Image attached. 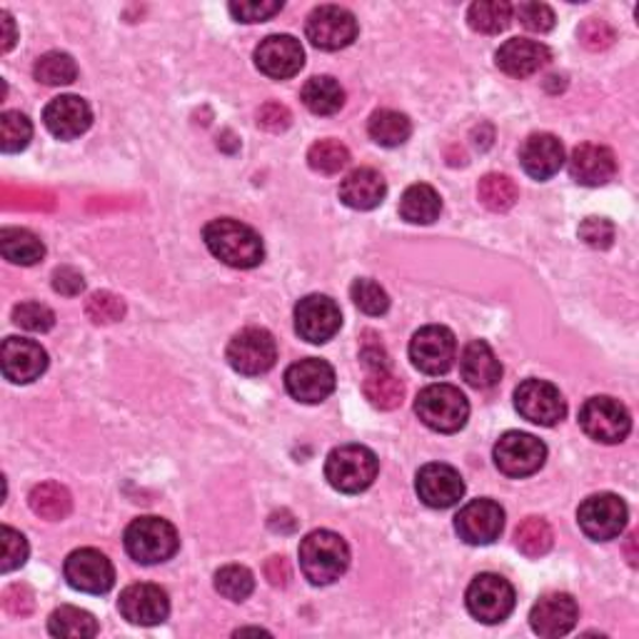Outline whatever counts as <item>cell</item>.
<instances>
[{
	"mask_svg": "<svg viewBox=\"0 0 639 639\" xmlns=\"http://www.w3.org/2000/svg\"><path fill=\"white\" fill-rule=\"evenodd\" d=\"M203 237L208 250L221 262L231 265V268L237 270L258 268L265 258V245L260 240V235L255 233L250 225L233 221V217H221V221L208 223Z\"/></svg>",
	"mask_w": 639,
	"mask_h": 639,
	"instance_id": "obj_1",
	"label": "cell"
},
{
	"mask_svg": "<svg viewBox=\"0 0 639 639\" xmlns=\"http://www.w3.org/2000/svg\"><path fill=\"white\" fill-rule=\"evenodd\" d=\"M255 66L272 80H288L305 66V51L292 35H268L255 48Z\"/></svg>",
	"mask_w": 639,
	"mask_h": 639,
	"instance_id": "obj_20",
	"label": "cell"
},
{
	"mask_svg": "<svg viewBox=\"0 0 639 639\" xmlns=\"http://www.w3.org/2000/svg\"><path fill=\"white\" fill-rule=\"evenodd\" d=\"M368 133L372 141L382 145V148H400V145L407 143L410 135H413V123H410V117L405 113L382 108V111H375L370 115Z\"/></svg>",
	"mask_w": 639,
	"mask_h": 639,
	"instance_id": "obj_31",
	"label": "cell"
},
{
	"mask_svg": "<svg viewBox=\"0 0 639 639\" xmlns=\"http://www.w3.org/2000/svg\"><path fill=\"white\" fill-rule=\"evenodd\" d=\"M378 455L365 445H343L327 455L325 478L337 492L358 495L368 490L378 478Z\"/></svg>",
	"mask_w": 639,
	"mask_h": 639,
	"instance_id": "obj_3",
	"label": "cell"
},
{
	"mask_svg": "<svg viewBox=\"0 0 639 639\" xmlns=\"http://www.w3.org/2000/svg\"><path fill=\"white\" fill-rule=\"evenodd\" d=\"M117 609L131 625L141 627H155L162 625L170 615V599L168 592L158 587V584L138 582L131 584L121 592V599H117Z\"/></svg>",
	"mask_w": 639,
	"mask_h": 639,
	"instance_id": "obj_16",
	"label": "cell"
},
{
	"mask_svg": "<svg viewBox=\"0 0 639 639\" xmlns=\"http://www.w3.org/2000/svg\"><path fill=\"white\" fill-rule=\"evenodd\" d=\"M13 323L31 333H48L56 325V315H53L51 307L41 303H21L13 310Z\"/></svg>",
	"mask_w": 639,
	"mask_h": 639,
	"instance_id": "obj_46",
	"label": "cell"
},
{
	"mask_svg": "<svg viewBox=\"0 0 639 639\" xmlns=\"http://www.w3.org/2000/svg\"><path fill=\"white\" fill-rule=\"evenodd\" d=\"M0 253L13 265H35L45 258V245L35 233L25 227H3L0 231Z\"/></svg>",
	"mask_w": 639,
	"mask_h": 639,
	"instance_id": "obj_30",
	"label": "cell"
},
{
	"mask_svg": "<svg viewBox=\"0 0 639 639\" xmlns=\"http://www.w3.org/2000/svg\"><path fill=\"white\" fill-rule=\"evenodd\" d=\"M285 388L298 403L317 405L335 392V370L317 358L300 360L288 368Z\"/></svg>",
	"mask_w": 639,
	"mask_h": 639,
	"instance_id": "obj_18",
	"label": "cell"
},
{
	"mask_svg": "<svg viewBox=\"0 0 639 639\" xmlns=\"http://www.w3.org/2000/svg\"><path fill=\"white\" fill-rule=\"evenodd\" d=\"M415 413L435 433L452 435L464 427L470 417V403L455 385H430L415 400Z\"/></svg>",
	"mask_w": 639,
	"mask_h": 639,
	"instance_id": "obj_5",
	"label": "cell"
},
{
	"mask_svg": "<svg viewBox=\"0 0 639 639\" xmlns=\"http://www.w3.org/2000/svg\"><path fill=\"white\" fill-rule=\"evenodd\" d=\"M455 529L468 545H492L505 529V509L495 500H472L455 517Z\"/></svg>",
	"mask_w": 639,
	"mask_h": 639,
	"instance_id": "obj_17",
	"label": "cell"
},
{
	"mask_svg": "<svg viewBox=\"0 0 639 639\" xmlns=\"http://www.w3.org/2000/svg\"><path fill=\"white\" fill-rule=\"evenodd\" d=\"M580 425L592 440L602 445H617L632 430V417L627 407L615 397H590L580 410Z\"/></svg>",
	"mask_w": 639,
	"mask_h": 639,
	"instance_id": "obj_7",
	"label": "cell"
},
{
	"mask_svg": "<svg viewBox=\"0 0 639 639\" xmlns=\"http://www.w3.org/2000/svg\"><path fill=\"white\" fill-rule=\"evenodd\" d=\"M86 288V280L83 276L76 268H58L56 272H53V290L60 292V295H80Z\"/></svg>",
	"mask_w": 639,
	"mask_h": 639,
	"instance_id": "obj_53",
	"label": "cell"
},
{
	"mask_svg": "<svg viewBox=\"0 0 639 639\" xmlns=\"http://www.w3.org/2000/svg\"><path fill=\"white\" fill-rule=\"evenodd\" d=\"M3 607L5 612H11L13 617H29L35 607L33 592L25 587V584H11V587L3 592Z\"/></svg>",
	"mask_w": 639,
	"mask_h": 639,
	"instance_id": "obj_51",
	"label": "cell"
},
{
	"mask_svg": "<svg viewBox=\"0 0 639 639\" xmlns=\"http://www.w3.org/2000/svg\"><path fill=\"white\" fill-rule=\"evenodd\" d=\"M580 619V607L568 592H550L535 602L529 612L532 632L540 637H562L574 629Z\"/></svg>",
	"mask_w": 639,
	"mask_h": 639,
	"instance_id": "obj_22",
	"label": "cell"
},
{
	"mask_svg": "<svg viewBox=\"0 0 639 639\" xmlns=\"http://www.w3.org/2000/svg\"><path fill=\"white\" fill-rule=\"evenodd\" d=\"M495 63L507 76L529 78L550 63V48L540 41L513 38L505 45H500V51L495 53Z\"/></svg>",
	"mask_w": 639,
	"mask_h": 639,
	"instance_id": "obj_26",
	"label": "cell"
},
{
	"mask_svg": "<svg viewBox=\"0 0 639 639\" xmlns=\"http://www.w3.org/2000/svg\"><path fill=\"white\" fill-rule=\"evenodd\" d=\"M552 542H554L552 527L547 525V519H542V517L523 519V523H519V527H517V532H515L517 550L523 552L525 557H532V560L550 552Z\"/></svg>",
	"mask_w": 639,
	"mask_h": 639,
	"instance_id": "obj_38",
	"label": "cell"
},
{
	"mask_svg": "<svg viewBox=\"0 0 639 639\" xmlns=\"http://www.w3.org/2000/svg\"><path fill=\"white\" fill-rule=\"evenodd\" d=\"M215 590L221 592L225 599L245 602L255 590V578L248 568L243 564H227V568L215 572Z\"/></svg>",
	"mask_w": 639,
	"mask_h": 639,
	"instance_id": "obj_41",
	"label": "cell"
},
{
	"mask_svg": "<svg viewBox=\"0 0 639 639\" xmlns=\"http://www.w3.org/2000/svg\"><path fill=\"white\" fill-rule=\"evenodd\" d=\"M578 523L584 535L595 542H609L627 527V505L612 492L587 497L578 509Z\"/></svg>",
	"mask_w": 639,
	"mask_h": 639,
	"instance_id": "obj_9",
	"label": "cell"
},
{
	"mask_svg": "<svg viewBox=\"0 0 639 639\" xmlns=\"http://www.w3.org/2000/svg\"><path fill=\"white\" fill-rule=\"evenodd\" d=\"M33 76L43 86H70L78 78V66L68 53L51 51L35 60Z\"/></svg>",
	"mask_w": 639,
	"mask_h": 639,
	"instance_id": "obj_39",
	"label": "cell"
},
{
	"mask_svg": "<svg viewBox=\"0 0 639 639\" xmlns=\"http://www.w3.org/2000/svg\"><path fill=\"white\" fill-rule=\"evenodd\" d=\"M282 11L280 0H245V3H231V13L237 18L240 23H262L272 18L276 13Z\"/></svg>",
	"mask_w": 639,
	"mask_h": 639,
	"instance_id": "obj_49",
	"label": "cell"
},
{
	"mask_svg": "<svg viewBox=\"0 0 639 639\" xmlns=\"http://www.w3.org/2000/svg\"><path fill=\"white\" fill-rule=\"evenodd\" d=\"M517 18L527 31L532 33H550L554 29V13L545 3H519Z\"/></svg>",
	"mask_w": 639,
	"mask_h": 639,
	"instance_id": "obj_48",
	"label": "cell"
},
{
	"mask_svg": "<svg viewBox=\"0 0 639 639\" xmlns=\"http://www.w3.org/2000/svg\"><path fill=\"white\" fill-rule=\"evenodd\" d=\"M360 360L370 372H385L390 368V362H388L390 358L380 343H370V340L365 343L360 350Z\"/></svg>",
	"mask_w": 639,
	"mask_h": 639,
	"instance_id": "obj_54",
	"label": "cell"
},
{
	"mask_svg": "<svg viewBox=\"0 0 639 639\" xmlns=\"http://www.w3.org/2000/svg\"><path fill=\"white\" fill-rule=\"evenodd\" d=\"M478 198L482 205L492 210V213H507V210L515 208L519 200V190L513 178L500 176V172H490V176L480 180Z\"/></svg>",
	"mask_w": 639,
	"mask_h": 639,
	"instance_id": "obj_36",
	"label": "cell"
},
{
	"mask_svg": "<svg viewBox=\"0 0 639 639\" xmlns=\"http://www.w3.org/2000/svg\"><path fill=\"white\" fill-rule=\"evenodd\" d=\"M415 490L419 500L433 509L455 507L464 495L462 474L442 462H430L417 472Z\"/></svg>",
	"mask_w": 639,
	"mask_h": 639,
	"instance_id": "obj_21",
	"label": "cell"
},
{
	"mask_svg": "<svg viewBox=\"0 0 639 639\" xmlns=\"http://www.w3.org/2000/svg\"><path fill=\"white\" fill-rule=\"evenodd\" d=\"M307 162L310 168L320 172V176H337V172L348 168L350 153L340 141L333 138L317 141L313 148L307 150Z\"/></svg>",
	"mask_w": 639,
	"mask_h": 639,
	"instance_id": "obj_40",
	"label": "cell"
},
{
	"mask_svg": "<svg viewBox=\"0 0 639 639\" xmlns=\"http://www.w3.org/2000/svg\"><path fill=\"white\" fill-rule=\"evenodd\" d=\"M98 629L100 627L90 612L80 609V607H70V605L56 609L48 619V632L53 637H63V639L96 637Z\"/></svg>",
	"mask_w": 639,
	"mask_h": 639,
	"instance_id": "obj_34",
	"label": "cell"
},
{
	"mask_svg": "<svg viewBox=\"0 0 639 639\" xmlns=\"http://www.w3.org/2000/svg\"><path fill=\"white\" fill-rule=\"evenodd\" d=\"M458 358V340L442 325H427L410 343V360L425 375H445Z\"/></svg>",
	"mask_w": 639,
	"mask_h": 639,
	"instance_id": "obj_11",
	"label": "cell"
},
{
	"mask_svg": "<svg viewBox=\"0 0 639 639\" xmlns=\"http://www.w3.org/2000/svg\"><path fill=\"white\" fill-rule=\"evenodd\" d=\"M519 162L529 178L550 180L564 166V145L552 133H535L519 148Z\"/></svg>",
	"mask_w": 639,
	"mask_h": 639,
	"instance_id": "obj_25",
	"label": "cell"
},
{
	"mask_svg": "<svg viewBox=\"0 0 639 639\" xmlns=\"http://www.w3.org/2000/svg\"><path fill=\"white\" fill-rule=\"evenodd\" d=\"M303 103L310 113L333 115L345 105V90L330 76H315L303 88Z\"/></svg>",
	"mask_w": 639,
	"mask_h": 639,
	"instance_id": "obj_32",
	"label": "cell"
},
{
	"mask_svg": "<svg viewBox=\"0 0 639 639\" xmlns=\"http://www.w3.org/2000/svg\"><path fill=\"white\" fill-rule=\"evenodd\" d=\"M125 550L138 564L168 562L180 550L178 529L162 517H138L125 529Z\"/></svg>",
	"mask_w": 639,
	"mask_h": 639,
	"instance_id": "obj_4",
	"label": "cell"
},
{
	"mask_svg": "<svg viewBox=\"0 0 639 639\" xmlns=\"http://www.w3.org/2000/svg\"><path fill=\"white\" fill-rule=\"evenodd\" d=\"M350 568V547L330 529H315L300 542V570L305 578L325 587L340 580Z\"/></svg>",
	"mask_w": 639,
	"mask_h": 639,
	"instance_id": "obj_2",
	"label": "cell"
},
{
	"mask_svg": "<svg viewBox=\"0 0 639 639\" xmlns=\"http://www.w3.org/2000/svg\"><path fill=\"white\" fill-rule=\"evenodd\" d=\"M290 111L285 105H280V103H265L260 108V113H258V125L265 127V131H270V133H280V131H285V127L290 125Z\"/></svg>",
	"mask_w": 639,
	"mask_h": 639,
	"instance_id": "obj_52",
	"label": "cell"
},
{
	"mask_svg": "<svg viewBox=\"0 0 639 639\" xmlns=\"http://www.w3.org/2000/svg\"><path fill=\"white\" fill-rule=\"evenodd\" d=\"M63 572H66L70 587L86 592V595H105L115 584L113 562L93 547L70 552L66 564H63Z\"/></svg>",
	"mask_w": 639,
	"mask_h": 639,
	"instance_id": "obj_14",
	"label": "cell"
},
{
	"mask_svg": "<svg viewBox=\"0 0 639 639\" xmlns=\"http://www.w3.org/2000/svg\"><path fill=\"white\" fill-rule=\"evenodd\" d=\"M580 237L590 245V248L607 250L612 240H615V225L605 221V217H587V221L580 225Z\"/></svg>",
	"mask_w": 639,
	"mask_h": 639,
	"instance_id": "obj_50",
	"label": "cell"
},
{
	"mask_svg": "<svg viewBox=\"0 0 639 639\" xmlns=\"http://www.w3.org/2000/svg\"><path fill=\"white\" fill-rule=\"evenodd\" d=\"M0 368H3L5 380L15 382V385H29L48 370V352L35 340L5 337L3 348H0Z\"/></svg>",
	"mask_w": 639,
	"mask_h": 639,
	"instance_id": "obj_19",
	"label": "cell"
},
{
	"mask_svg": "<svg viewBox=\"0 0 639 639\" xmlns=\"http://www.w3.org/2000/svg\"><path fill=\"white\" fill-rule=\"evenodd\" d=\"M43 123L56 138L72 141L93 123V111L80 96H60L45 105Z\"/></svg>",
	"mask_w": 639,
	"mask_h": 639,
	"instance_id": "obj_24",
	"label": "cell"
},
{
	"mask_svg": "<svg viewBox=\"0 0 639 639\" xmlns=\"http://www.w3.org/2000/svg\"><path fill=\"white\" fill-rule=\"evenodd\" d=\"M388 195L385 178L375 168H358L340 182V200L352 210L378 208Z\"/></svg>",
	"mask_w": 639,
	"mask_h": 639,
	"instance_id": "obj_28",
	"label": "cell"
},
{
	"mask_svg": "<svg viewBox=\"0 0 639 639\" xmlns=\"http://www.w3.org/2000/svg\"><path fill=\"white\" fill-rule=\"evenodd\" d=\"M568 168L574 182H580L584 188H599L615 178L617 160L615 153L605 148V145L584 143L572 150Z\"/></svg>",
	"mask_w": 639,
	"mask_h": 639,
	"instance_id": "obj_23",
	"label": "cell"
},
{
	"mask_svg": "<svg viewBox=\"0 0 639 639\" xmlns=\"http://www.w3.org/2000/svg\"><path fill=\"white\" fill-rule=\"evenodd\" d=\"M460 372L470 388L490 390L502 378V365L485 340H472L460 355Z\"/></svg>",
	"mask_w": 639,
	"mask_h": 639,
	"instance_id": "obj_27",
	"label": "cell"
},
{
	"mask_svg": "<svg viewBox=\"0 0 639 639\" xmlns=\"http://www.w3.org/2000/svg\"><path fill=\"white\" fill-rule=\"evenodd\" d=\"M362 392H365V397H368V403L378 410H395L403 405V400H405L403 380L390 375L388 370L370 372L362 385Z\"/></svg>",
	"mask_w": 639,
	"mask_h": 639,
	"instance_id": "obj_37",
	"label": "cell"
},
{
	"mask_svg": "<svg viewBox=\"0 0 639 639\" xmlns=\"http://www.w3.org/2000/svg\"><path fill=\"white\" fill-rule=\"evenodd\" d=\"M350 295H352V303L358 305L365 315H385L390 310V295L385 290H382L375 280H368V278H360L352 282L350 288Z\"/></svg>",
	"mask_w": 639,
	"mask_h": 639,
	"instance_id": "obj_43",
	"label": "cell"
},
{
	"mask_svg": "<svg viewBox=\"0 0 639 639\" xmlns=\"http://www.w3.org/2000/svg\"><path fill=\"white\" fill-rule=\"evenodd\" d=\"M509 21H513V5L505 3V0H478L468 11L470 29L485 35L502 33Z\"/></svg>",
	"mask_w": 639,
	"mask_h": 639,
	"instance_id": "obj_35",
	"label": "cell"
},
{
	"mask_svg": "<svg viewBox=\"0 0 639 639\" xmlns=\"http://www.w3.org/2000/svg\"><path fill=\"white\" fill-rule=\"evenodd\" d=\"M578 35L584 48L590 51H605L615 43V29H612L607 21H599V18H587V21L580 25Z\"/></svg>",
	"mask_w": 639,
	"mask_h": 639,
	"instance_id": "obj_47",
	"label": "cell"
},
{
	"mask_svg": "<svg viewBox=\"0 0 639 639\" xmlns=\"http://www.w3.org/2000/svg\"><path fill=\"white\" fill-rule=\"evenodd\" d=\"M31 509L43 519H51V523H60L66 519L72 509V497L70 492L58 485V482H43V485H35L31 490Z\"/></svg>",
	"mask_w": 639,
	"mask_h": 639,
	"instance_id": "obj_33",
	"label": "cell"
},
{
	"mask_svg": "<svg viewBox=\"0 0 639 639\" xmlns=\"http://www.w3.org/2000/svg\"><path fill=\"white\" fill-rule=\"evenodd\" d=\"M25 560H29V542L21 532L5 525L0 529V572L8 574L23 568Z\"/></svg>",
	"mask_w": 639,
	"mask_h": 639,
	"instance_id": "obj_44",
	"label": "cell"
},
{
	"mask_svg": "<svg viewBox=\"0 0 639 639\" xmlns=\"http://www.w3.org/2000/svg\"><path fill=\"white\" fill-rule=\"evenodd\" d=\"M33 138V125L29 117L18 111H5L0 115V150L21 153L29 148Z\"/></svg>",
	"mask_w": 639,
	"mask_h": 639,
	"instance_id": "obj_42",
	"label": "cell"
},
{
	"mask_svg": "<svg viewBox=\"0 0 639 639\" xmlns=\"http://www.w3.org/2000/svg\"><path fill=\"white\" fill-rule=\"evenodd\" d=\"M515 407L529 423L540 427H554L568 415V403L562 392L547 380H525L515 390Z\"/></svg>",
	"mask_w": 639,
	"mask_h": 639,
	"instance_id": "obj_13",
	"label": "cell"
},
{
	"mask_svg": "<svg viewBox=\"0 0 639 639\" xmlns=\"http://www.w3.org/2000/svg\"><path fill=\"white\" fill-rule=\"evenodd\" d=\"M86 313L96 325H111L123 320L125 303L117 295H113V292H96V295L88 298Z\"/></svg>",
	"mask_w": 639,
	"mask_h": 639,
	"instance_id": "obj_45",
	"label": "cell"
},
{
	"mask_svg": "<svg viewBox=\"0 0 639 639\" xmlns=\"http://www.w3.org/2000/svg\"><path fill=\"white\" fill-rule=\"evenodd\" d=\"M547 460V447L535 435L509 430L495 445V464L507 478H529L542 468Z\"/></svg>",
	"mask_w": 639,
	"mask_h": 639,
	"instance_id": "obj_10",
	"label": "cell"
},
{
	"mask_svg": "<svg viewBox=\"0 0 639 639\" xmlns=\"http://www.w3.org/2000/svg\"><path fill=\"white\" fill-rule=\"evenodd\" d=\"M468 609L482 625H500L513 615L515 609V587L500 574H478L468 587Z\"/></svg>",
	"mask_w": 639,
	"mask_h": 639,
	"instance_id": "obj_6",
	"label": "cell"
},
{
	"mask_svg": "<svg viewBox=\"0 0 639 639\" xmlns=\"http://www.w3.org/2000/svg\"><path fill=\"white\" fill-rule=\"evenodd\" d=\"M0 25H3V53H8L15 45L18 41V33H15V23L8 11H0Z\"/></svg>",
	"mask_w": 639,
	"mask_h": 639,
	"instance_id": "obj_56",
	"label": "cell"
},
{
	"mask_svg": "<svg viewBox=\"0 0 639 639\" xmlns=\"http://www.w3.org/2000/svg\"><path fill=\"white\" fill-rule=\"evenodd\" d=\"M440 213L442 198L433 186H425V182L410 186L403 198H400V215L413 225H430L440 217Z\"/></svg>",
	"mask_w": 639,
	"mask_h": 639,
	"instance_id": "obj_29",
	"label": "cell"
},
{
	"mask_svg": "<svg viewBox=\"0 0 639 639\" xmlns=\"http://www.w3.org/2000/svg\"><path fill=\"white\" fill-rule=\"evenodd\" d=\"M343 313L333 298L307 295L295 305V330L303 340L323 345L340 333Z\"/></svg>",
	"mask_w": 639,
	"mask_h": 639,
	"instance_id": "obj_15",
	"label": "cell"
},
{
	"mask_svg": "<svg viewBox=\"0 0 639 639\" xmlns=\"http://www.w3.org/2000/svg\"><path fill=\"white\" fill-rule=\"evenodd\" d=\"M307 41L320 51H343L358 38V21L340 5H320L307 15Z\"/></svg>",
	"mask_w": 639,
	"mask_h": 639,
	"instance_id": "obj_12",
	"label": "cell"
},
{
	"mask_svg": "<svg viewBox=\"0 0 639 639\" xmlns=\"http://www.w3.org/2000/svg\"><path fill=\"white\" fill-rule=\"evenodd\" d=\"M278 360V343L262 327H245L227 345V362L240 375H265Z\"/></svg>",
	"mask_w": 639,
	"mask_h": 639,
	"instance_id": "obj_8",
	"label": "cell"
},
{
	"mask_svg": "<svg viewBox=\"0 0 639 639\" xmlns=\"http://www.w3.org/2000/svg\"><path fill=\"white\" fill-rule=\"evenodd\" d=\"M265 574H268V580L276 584H288L290 580V568L285 562V557H270V562L265 564Z\"/></svg>",
	"mask_w": 639,
	"mask_h": 639,
	"instance_id": "obj_55",
	"label": "cell"
}]
</instances>
